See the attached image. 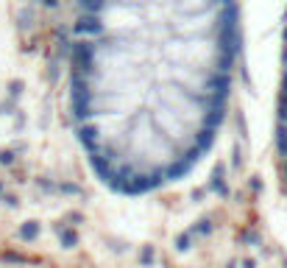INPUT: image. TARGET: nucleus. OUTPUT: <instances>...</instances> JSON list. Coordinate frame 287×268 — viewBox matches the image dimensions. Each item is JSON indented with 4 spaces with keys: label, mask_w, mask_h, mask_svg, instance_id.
Listing matches in <instances>:
<instances>
[]
</instances>
